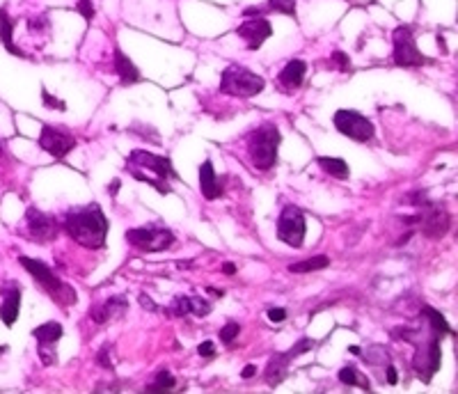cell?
<instances>
[{"mask_svg":"<svg viewBox=\"0 0 458 394\" xmlns=\"http://www.w3.org/2000/svg\"><path fill=\"white\" fill-rule=\"evenodd\" d=\"M64 232L69 234L78 245L99 250L105 245L108 236V220L99 204L76 207L64 214Z\"/></svg>","mask_w":458,"mask_h":394,"instance_id":"1","label":"cell"},{"mask_svg":"<svg viewBox=\"0 0 458 394\" xmlns=\"http://www.w3.org/2000/svg\"><path fill=\"white\" fill-rule=\"evenodd\" d=\"M126 170L131 172L133 179H140L144 172H149V181L147 184L154 186L159 193L163 195H170V179H179L177 177V170L172 168V163L168 156H156L151 151H144V149H133L126 158Z\"/></svg>","mask_w":458,"mask_h":394,"instance_id":"2","label":"cell"},{"mask_svg":"<svg viewBox=\"0 0 458 394\" xmlns=\"http://www.w3.org/2000/svg\"><path fill=\"white\" fill-rule=\"evenodd\" d=\"M280 131L275 124H261L248 136V153L250 163L261 172H268L277 163V149H280Z\"/></svg>","mask_w":458,"mask_h":394,"instance_id":"3","label":"cell"},{"mask_svg":"<svg viewBox=\"0 0 458 394\" xmlns=\"http://www.w3.org/2000/svg\"><path fill=\"white\" fill-rule=\"evenodd\" d=\"M18 264H21L28 273H30L35 280L39 282V286L53 298V301H57V305L60 307H69L76 303V294L69 284H64L60 277H57L53 273V268L51 266H46L44 262H39V259H30V257H18Z\"/></svg>","mask_w":458,"mask_h":394,"instance_id":"4","label":"cell"},{"mask_svg":"<svg viewBox=\"0 0 458 394\" xmlns=\"http://www.w3.org/2000/svg\"><path fill=\"white\" fill-rule=\"evenodd\" d=\"M264 85H266L264 79L257 76L255 71H250L241 64H229L227 69L222 71L220 92L229 94V97L250 99V97H257V94L264 90Z\"/></svg>","mask_w":458,"mask_h":394,"instance_id":"5","label":"cell"},{"mask_svg":"<svg viewBox=\"0 0 458 394\" xmlns=\"http://www.w3.org/2000/svg\"><path fill=\"white\" fill-rule=\"evenodd\" d=\"M392 60L399 66H406V69H420L428 62V57L417 49L415 42V33L411 25H399L392 33Z\"/></svg>","mask_w":458,"mask_h":394,"instance_id":"6","label":"cell"},{"mask_svg":"<svg viewBox=\"0 0 458 394\" xmlns=\"http://www.w3.org/2000/svg\"><path fill=\"white\" fill-rule=\"evenodd\" d=\"M126 241L133 248H140L144 253H163L174 243V234L168 227L159 225H144V227H133L126 232Z\"/></svg>","mask_w":458,"mask_h":394,"instance_id":"7","label":"cell"},{"mask_svg":"<svg viewBox=\"0 0 458 394\" xmlns=\"http://www.w3.org/2000/svg\"><path fill=\"white\" fill-rule=\"evenodd\" d=\"M305 232H307V223H305L303 211L294 204L282 209V214L277 218V238L280 241H285L291 248H300L305 241Z\"/></svg>","mask_w":458,"mask_h":394,"instance_id":"8","label":"cell"},{"mask_svg":"<svg viewBox=\"0 0 458 394\" xmlns=\"http://www.w3.org/2000/svg\"><path fill=\"white\" fill-rule=\"evenodd\" d=\"M422 211L417 214V225H422V232L426 238H442L452 227V216L442 204H433V202H426Z\"/></svg>","mask_w":458,"mask_h":394,"instance_id":"9","label":"cell"},{"mask_svg":"<svg viewBox=\"0 0 458 394\" xmlns=\"http://www.w3.org/2000/svg\"><path fill=\"white\" fill-rule=\"evenodd\" d=\"M335 127L339 133H344V136H348L355 142H369L376 133L374 124L362 112H355V110H339L335 115Z\"/></svg>","mask_w":458,"mask_h":394,"instance_id":"10","label":"cell"},{"mask_svg":"<svg viewBox=\"0 0 458 394\" xmlns=\"http://www.w3.org/2000/svg\"><path fill=\"white\" fill-rule=\"evenodd\" d=\"M440 335H433L431 340H426L424 344L420 342H415L417 344V353H415V362H413V367L415 371L420 373L422 381L428 383V378L433 376V373L440 369Z\"/></svg>","mask_w":458,"mask_h":394,"instance_id":"11","label":"cell"},{"mask_svg":"<svg viewBox=\"0 0 458 394\" xmlns=\"http://www.w3.org/2000/svg\"><path fill=\"white\" fill-rule=\"evenodd\" d=\"M25 225H28V236L35 238V241H39V243L53 241V238H57L62 232L60 223H57L53 216H48V214H44V211H39L35 207L28 209Z\"/></svg>","mask_w":458,"mask_h":394,"instance_id":"12","label":"cell"},{"mask_svg":"<svg viewBox=\"0 0 458 394\" xmlns=\"http://www.w3.org/2000/svg\"><path fill=\"white\" fill-rule=\"evenodd\" d=\"M39 147L46 149L55 158H64L76 147V138L69 131L55 129V127H44L39 133Z\"/></svg>","mask_w":458,"mask_h":394,"instance_id":"13","label":"cell"},{"mask_svg":"<svg viewBox=\"0 0 458 394\" xmlns=\"http://www.w3.org/2000/svg\"><path fill=\"white\" fill-rule=\"evenodd\" d=\"M236 33L248 42L250 51H259L261 44L273 35V25H270V21H266L264 16H252L246 23H241L236 28Z\"/></svg>","mask_w":458,"mask_h":394,"instance_id":"14","label":"cell"},{"mask_svg":"<svg viewBox=\"0 0 458 394\" xmlns=\"http://www.w3.org/2000/svg\"><path fill=\"white\" fill-rule=\"evenodd\" d=\"M18 307H21V286H18L16 280L5 282L3 284V305H0V319L12 328L18 319Z\"/></svg>","mask_w":458,"mask_h":394,"instance_id":"15","label":"cell"},{"mask_svg":"<svg viewBox=\"0 0 458 394\" xmlns=\"http://www.w3.org/2000/svg\"><path fill=\"white\" fill-rule=\"evenodd\" d=\"M305 74H307V64L303 60H291L287 62L285 69L280 71L277 76V85H280V90L282 92H296L300 85H303V79H305Z\"/></svg>","mask_w":458,"mask_h":394,"instance_id":"16","label":"cell"},{"mask_svg":"<svg viewBox=\"0 0 458 394\" xmlns=\"http://www.w3.org/2000/svg\"><path fill=\"white\" fill-rule=\"evenodd\" d=\"M14 18L7 14V7L3 5L0 7V42H3V46H5V51L7 53H12V55H16V57H28V53L25 51H21L18 46L14 44Z\"/></svg>","mask_w":458,"mask_h":394,"instance_id":"17","label":"cell"},{"mask_svg":"<svg viewBox=\"0 0 458 394\" xmlns=\"http://www.w3.org/2000/svg\"><path fill=\"white\" fill-rule=\"evenodd\" d=\"M200 188H202V195L207 199H218L222 193L220 186H218L216 168H213L211 161H204L200 166Z\"/></svg>","mask_w":458,"mask_h":394,"instance_id":"18","label":"cell"},{"mask_svg":"<svg viewBox=\"0 0 458 394\" xmlns=\"http://www.w3.org/2000/svg\"><path fill=\"white\" fill-rule=\"evenodd\" d=\"M115 71H117V76H120V83L124 85V88L135 85V83L142 79L140 71H138V66H135L120 49H115Z\"/></svg>","mask_w":458,"mask_h":394,"instance_id":"19","label":"cell"},{"mask_svg":"<svg viewBox=\"0 0 458 394\" xmlns=\"http://www.w3.org/2000/svg\"><path fill=\"white\" fill-rule=\"evenodd\" d=\"M289 362H291L289 353H275V355H273V360L268 362V367H266V381H268L270 388H277L282 383V378L287 376Z\"/></svg>","mask_w":458,"mask_h":394,"instance_id":"20","label":"cell"},{"mask_svg":"<svg viewBox=\"0 0 458 394\" xmlns=\"http://www.w3.org/2000/svg\"><path fill=\"white\" fill-rule=\"evenodd\" d=\"M126 307V301L122 296H113V298H108L105 303H96L92 310H90V316L96 321V323H105L110 319V316L117 312V310H124Z\"/></svg>","mask_w":458,"mask_h":394,"instance_id":"21","label":"cell"},{"mask_svg":"<svg viewBox=\"0 0 458 394\" xmlns=\"http://www.w3.org/2000/svg\"><path fill=\"white\" fill-rule=\"evenodd\" d=\"M33 337L39 342V346H55L57 340L62 337V325L57 321L42 323V325H37V328L33 330Z\"/></svg>","mask_w":458,"mask_h":394,"instance_id":"22","label":"cell"},{"mask_svg":"<svg viewBox=\"0 0 458 394\" xmlns=\"http://www.w3.org/2000/svg\"><path fill=\"white\" fill-rule=\"evenodd\" d=\"M319 168L326 172V175L335 177V179H348V166L344 158H333V156H319L316 158Z\"/></svg>","mask_w":458,"mask_h":394,"instance_id":"23","label":"cell"},{"mask_svg":"<svg viewBox=\"0 0 458 394\" xmlns=\"http://www.w3.org/2000/svg\"><path fill=\"white\" fill-rule=\"evenodd\" d=\"M330 266V259L324 257V255H316V257H309L305 262H296L289 266L291 273H314V271H321V268H328Z\"/></svg>","mask_w":458,"mask_h":394,"instance_id":"24","label":"cell"},{"mask_svg":"<svg viewBox=\"0 0 458 394\" xmlns=\"http://www.w3.org/2000/svg\"><path fill=\"white\" fill-rule=\"evenodd\" d=\"M337 378L342 381L344 386H360L362 390H369V388H372V383L367 381L365 373H360L355 367H344L342 371H339V376H337Z\"/></svg>","mask_w":458,"mask_h":394,"instance_id":"25","label":"cell"},{"mask_svg":"<svg viewBox=\"0 0 458 394\" xmlns=\"http://www.w3.org/2000/svg\"><path fill=\"white\" fill-rule=\"evenodd\" d=\"M424 316H426L428 321H431V328L435 330V335H440V337H445V335H452V337H454V330L450 328V323L445 321V316L437 312V310L424 307Z\"/></svg>","mask_w":458,"mask_h":394,"instance_id":"26","label":"cell"},{"mask_svg":"<svg viewBox=\"0 0 458 394\" xmlns=\"http://www.w3.org/2000/svg\"><path fill=\"white\" fill-rule=\"evenodd\" d=\"M174 386H177V381H174L170 371H159L154 376V383L147 386V392H170Z\"/></svg>","mask_w":458,"mask_h":394,"instance_id":"27","label":"cell"},{"mask_svg":"<svg viewBox=\"0 0 458 394\" xmlns=\"http://www.w3.org/2000/svg\"><path fill=\"white\" fill-rule=\"evenodd\" d=\"M266 9H268V12L287 14L291 18H296V0H268Z\"/></svg>","mask_w":458,"mask_h":394,"instance_id":"28","label":"cell"},{"mask_svg":"<svg viewBox=\"0 0 458 394\" xmlns=\"http://www.w3.org/2000/svg\"><path fill=\"white\" fill-rule=\"evenodd\" d=\"M211 303L209 301H204V298H200V296H188V310H190V314H195V316H207L209 312H211Z\"/></svg>","mask_w":458,"mask_h":394,"instance_id":"29","label":"cell"},{"mask_svg":"<svg viewBox=\"0 0 458 394\" xmlns=\"http://www.w3.org/2000/svg\"><path fill=\"white\" fill-rule=\"evenodd\" d=\"M239 332H241V325H239L236 321H229V323H225V325L220 328L218 337H220V342L229 344V342H234V340L239 337Z\"/></svg>","mask_w":458,"mask_h":394,"instance_id":"30","label":"cell"},{"mask_svg":"<svg viewBox=\"0 0 458 394\" xmlns=\"http://www.w3.org/2000/svg\"><path fill=\"white\" fill-rule=\"evenodd\" d=\"M172 314L174 316H186V314H190V310H188V296H177L172 301Z\"/></svg>","mask_w":458,"mask_h":394,"instance_id":"31","label":"cell"},{"mask_svg":"<svg viewBox=\"0 0 458 394\" xmlns=\"http://www.w3.org/2000/svg\"><path fill=\"white\" fill-rule=\"evenodd\" d=\"M76 9H78V14L85 16V21H87V23H90L92 18H94V5H92V0H78Z\"/></svg>","mask_w":458,"mask_h":394,"instance_id":"32","label":"cell"},{"mask_svg":"<svg viewBox=\"0 0 458 394\" xmlns=\"http://www.w3.org/2000/svg\"><path fill=\"white\" fill-rule=\"evenodd\" d=\"M42 99H44V105H48V108H55V110H67V103L60 101V99H55L51 92H46V88L42 90Z\"/></svg>","mask_w":458,"mask_h":394,"instance_id":"33","label":"cell"},{"mask_svg":"<svg viewBox=\"0 0 458 394\" xmlns=\"http://www.w3.org/2000/svg\"><path fill=\"white\" fill-rule=\"evenodd\" d=\"M330 60H333L337 64V69H342V71H348L350 69V60L346 57V53L342 51H333V55H330Z\"/></svg>","mask_w":458,"mask_h":394,"instance_id":"34","label":"cell"},{"mask_svg":"<svg viewBox=\"0 0 458 394\" xmlns=\"http://www.w3.org/2000/svg\"><path fill=\"white\" fill-rule=\"evenodd\" d=\"M268 319H270L273 323L285 321V319H287V310H285V307H270V310H268Z\"/></svg>","mask_w":458,"mask_h":394,"instance_id":"35","label":"cell"},{"mask_svg":"<svg viewBox=\"0 0 458 394\" xmlns=\"http://www.w3.org/2000/svg\"><path fill=\"white\" fill-rule=\"evenodd\" d=\"M197 353L202 358H213V355H216V346H213V342H202L197 346Z\"/></svg>","mask_w":458,"mask_h":394,"instance_id":"36","label":"cell"},{"mask_svg":"<svg viewBox=\"0 0 458 394\" xmlns=\"http://www.w3.org/2000/svg\"><path fill=\"white\" fill-rule=\"evenodd\" d=\"M96 364H101L103 369H113V362H110V358H108V346L96 353Z\"/></svg>","mask_w":458,"mask_h":394,"instance_id":"37","label":"cell"},{"mask_svg":"<svg viewBox=\"0 0 458 394\" xmlns=\"http://www.w3.org/2000/svg\"><path fill=\"white\" fill-rule=\"evenodd\" d=\"M309 349H311V340H300V342L294 346V349L289 351V355H291V358H296V355L305 353V351H309Z\"/></svg>","mask_w":458,"mask_h":394,"instance_id":"38","label":"cell"},{"mask_svg":"<svg viewBox=\"0 0 458 394\" xmlns=\"http://www.w3.org/2000/svg\"><path fill=\"white\" fill-rule=\"evenodd\" d=\"M33 28V30H44V28L48 25V21H46V16H37V18H33L30 23H28Z\"/></svg>","mask_w":458,"mask_h":394,"instance_id":"39","label":"cell"},{"mask_svg":"<svg viewBox=\"0 0 458 394\" xmlns=\"http://www.w3.org/2000/svg\"><path fill=\"white\" fill-rule=\"evenodd\" d=\"M387 383L389 386H396L399 383V371L392 367V364H387Z\"/></svg>","mask_w":458,"mask_h":394,"instance_id":"40","label":"cell"},{"mask_svg":"<svg viewBox=\"0 0 458 394\" xmlns=\"http://www.w3.org/2000/svg\"><path fill=\"white\" fill-rule=\"evenodd\" d=\"M257 373V369H255V364H248V367H243V371H241V376L243 378H252Z\"/></svg>","mask_w":458,"mask_h":394,"instance_id":"41","label":"cell"},{"mask_svg":"<svg viewBox=\"0 0 458 394\" xmlns=\"http://www.w3.org/2000/svg\"><path fill=\"white\" fill-rule=\"evenodd\" d=\"M140 301L144 303V307H147V310H149V312H154V310H156V305H154V303H151V301H149V298H147V296H144V294L140 296Z\"/></svg>","mask_w":458,"mask_h":394,"instance_id":"42","label":"cell"},{"mask_svg":"<svg viewBox=\"0 0 458 394\" xmlns=\"http://www.w3.org/2000/svg\"><path fill=\"white\" fill-rule=\"evenodd\" d=\"M222 273H225V275H234V273H236V266H234V264H225V266H222Z\"/></svg>","mask_w":458,"mask_h":394,"instance_id":"43","label":"cell"},{"mask_svg":"<svg viewBox=\"0 0 458 394\" xmlns=\"http://www.w3.org/2000/svg\"><path fill=\"white\" fill-rule=\"evenodd\" d=\"M348 351H350V353H355V355H362V349H357V346H350Z\"/></svg>","mask_w":458,"mask_h":394,"instance_id":"44","label":"cell"},{"mask_svg":"<svg viewBox=\"0 0 458 394\" xmlns=\"http://www.w3.org/2000/svg\"><path fill=\"white\" fill-rule=\"evenodd\" d=\"M0 153H3V145H0Z\"/></svg>","mask_w":458,"mask_h":394,"instance_id":"45","label":"cell"}]
</instances>
